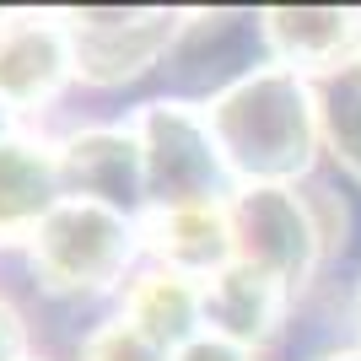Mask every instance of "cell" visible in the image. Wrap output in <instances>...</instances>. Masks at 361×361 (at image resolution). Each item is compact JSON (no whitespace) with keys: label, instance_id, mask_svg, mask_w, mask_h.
Wrapping results in <instances>:
<instances>
[{"label":"cell","instance_id":"cell-8","mask_svg":"<svg viewBox=\"0 0 361 361\" xmlns=\"http://www.w3.org/2000/svg\"><path fill=\"white\" fill-rule=\"evenodd\" d=\"M146 238L151 248L167 259V270L178 275H205L211 281L216 270L232 264V216L226 205H183V211H162L146 221Z\"/></svg>","mask_w":361,"mask_h":361},{"label":"cell","instance_id":"cell-14","mask_svg":"<svg viewBox=\"0 0 361 361\" xmlns=\"http://www.w3.org/2000/svg\"><path fill=\"white\" fill-rule=\"evenodd\" d=\"M173 361H254V350L248 345H238V340H226V334H195L189 345H178L173 350Z\"/></svg>","mask_w":361,"mask_h":361},{"label":"cell","instance_id":"cell-4","mask_svg":"<svg viewBox=\"0 0 361 361\" xmlns=\"http://www.w3.org/2000/svg\"><path fill=\"white\" fill-rule=\"evenodd\" d=\"M140 151H146V189L167 211L211 205L221 151H216V135L205 119L183 114V108H167V103L151 108L146 124H140Z\"/></svg>","mask_w":361,"mask_h":361},{"label":"cell","instance_id":"cell-10","mask_svg":"<svg viewBox=\"0 0 361 361\" xmlns=\"http://www.w3.org/2000/svg\"><path fill=\"white\" fill-rule=\"evenodd\" d=\"M60 162L44 157L32 140H6L0 135V238H22V232H38L60 200Z\"/></svg>","mask_w":361,"mask_h":361},{"label":"cell","instance_id":"cell-16","mask_svg":"<svg viewBox=\"0 0 361 361\" xmlns=\"http://www.w3.org/2000/svg\"><path fill=\"white\" fill-rule=\"evenodd\" d=\"M340 361H361V356H340Z\"/></svg>","mask_w":361,"mask_h":361},{"label":"cell","instance_id":"cell-5","mask_svg":"<svg viewBox=\"0 0 361 361\" xmlns=\"http://www.w3.org/2000/svg\"><path fill=\"white\" fill-rule=\"evenodd\" d=\"M178 16L167 11H65L71 60L92 81H130L140 75L173 38Z\"/></svg>","mask_w":361,"mask_h":361},{"label":"cell","instance_id":"cell-7","mask_svg":"<svg viewBox=\"0 0 361 361\" xmlns=\"http://www.w3.org/2000/svg\"><path fill=\"white\" fill-rule=\"evenodd\" d=\"M200 297H205V329L226 334V340H238V345H254V340H270L286 286L232 259L226 270H216L211 281L200 286Z\"/></svg>","mask_w":361,"mask_h":361},{"label":"cell","instance_id":"cell-3","mask_svg":"<svg viewBox=\"0 0 361 361\" xmlns=\"http://www.w3.org/2000/svg\"><path fill=\"white\" fill-rule=\"evenodd\" d=\"M232 254L238 264L270 275L281 286H297L302 275L313 270V254H318V238L307 216H302L297 195H286L281 183H248L232 205Z\"/></svg>","mask_w":361,"mask_h":361},{"label":"cell","instance_id":"cell-2","mask_svg":"<svg viewBox=\"0 0 361 361\" xmlns=\"http://www.w3.org/2000/svg\"><path fill=\"white\" fill-rule=\"evenodd\" d=\"M130 259V221L97 200H60L32 232V270L54 291H97Z\"/></svg>","mask_w":361,"mask_h":361},{"label":"cell","instance_id":"cell-15","mask_svg":"<svg viewBox=\"0 0 361 361\" xmlns=\"http://www.w3.org/2000/svg\"><path fill=\"white\" fill-rule=\"evenodd\" d=\"M0 361H22V324L6 302H0Z\"/></svg>","mask_w":361,"mask_h":361},{"label":"cell","instance_id":"cell-9","mask_svg":"<svg viewBox=\"0 0 361 361\" xmlns=\"http://www.w3.org/2000/svg\"><path fill=\"white\" fill-rule=\"evenodd\" d=\"M60 178L75 189V200L114 205V200H130L135 183H146V151L119 130H97L71 140V151L60 157Z\"/></svg>","mask_w":361,"mask_h":361},{"label":"cell","instance_id":"cell-13","mask_svg":"<svg viewBox=\"0 0 361 361\" xmlns=\"http://www.w3.org/2000/svg\"><path fill=\"white\" fill-rule=\"evenodd\" d=\"M81 361H173V350H167L162 340H151L140 324L119 318V324H108V329L92 334Z\"/></svg>","mask_w":361,"mask_h":361},{"label":"cell","instance_id":"cell-1","mask_svg":"<svg viewBox=\"0 0 361 361\" xmlns=\"http://www.w3.org/2000/svg\"><path fill=\"white\" fill-rule=\"evenodd\" d=\"M226 167H238L259 183H275L307 167L318 135V114L307 87L297 81V71H259L243 75L238 87H226L205 114Z\"/></svg>","mask_w":361,"mask_h":361},{"label":"cell","instance_id":"cell-6","mask_svg":"<svg viewBox=\"0 0 361 361\" xmlns=\"http://www.w3.org/2000/svg\"><path fill=\"white\" fill-rule=\"evenodd\" d=\"M71 38L49 16H0V103H49L71 71Z\"/></svg>","mask_w":361,"mask_h":361},{"label":"cell","instance_id":"cell-12","mask_svg":"<svg viewBox=\"0 0 361 361\" xmlns=\"http://www.w3.org/2000/svg\"><path fill=\"white\" fill-rule=\"evenodd\" d=\"M130 324H140V329L151 334V340H162L167 350L189 345L200 334V318H205V297H200V286L189 281V275L178 270H157L146 275L135 291H130Z\"/></svg>","mask_w":361,"mask_h":361},{"label":"cell","instance_id":"cell-11","mask_svg":"<svg viewBox=\"0 0 361 361\" xmlns=\"http://www.w3.org/2000/svg\"><path fill=\"white\" fill-rule=\"evenodd\" d=\"M264 32L275 38L281 60L307 71H334L361 49L356 11H264Z\"/></svg>","mask_w":361,"mask_h":361}]
</instances>
